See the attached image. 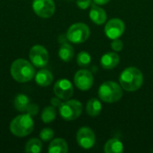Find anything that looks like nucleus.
Wrapping results in <instances>:
<instances>
[{
    "mask_svg": "<svg viewBox=\"0 0 153 153\" xmlns=\"http://www.w3.org/2000/svg\"><path fill=\"white\" fill-rule=\"evenodd\" d=\"M91 31L87 24L83 22H76L71 25L66 32V38L72 43L79 44L86 41L90 37Z\"/></svg>",
    "mask_w": 153,
    "mask_h": 153,
    "instance_id": "obj_6",
    "label": "nucleus"
},
{
    "mask_svg": "<svg viewBox=\"0 0 153 153\" xmlns=\"http://www.w3.org/2000/svg\"><path fill=\"white\" fill-rule=\"evenodd\" d=\"M75 86L81 91H88L93 85V75L86 69H81L74 74V77Z\"/></svg>",
    "mask_w": 153,
    "mask_h": 153,
    "instance_id": "obj_10",
    "label": "nucleus"
},
{
    "mask_svg": "<svg viewBox=\"0 0 153 153\" xmlns=\"http://www.w3.org/2000/svg\"><path fill=\"white\" fill-rule=\"evenodd\" d=\"M34 129V122L29 114H23L14 117L10 124L11 133L18 137H25Z\"/></svg>",
    "mask_w": 153,
    "mask_h": 153,
    "instance_id": "obj_3",
    "label": "nucleus"
},
{
    "mask_svg": "<svg viewBox=\"0 0 153 153\" xmlns=\"http://www.w3.org/2000/svg\"><path fill=\"white\" fill-rule=\"evenodd\" d=\"M55 95L63 100H69L74 94V87L67 79H60L54 85Z\"/></svg>",
    "mask_w": 153,
    "mask_h": 153,
    "instance_id": "obj_12",
    "label": "nucleus"
},
{
    "mask_svg": "<svg viewBox=\"0 0 153 153\" xmlns=\"http://www.w3.org/2000/svg\"><path fill=\"white\" fill-rule=\"evenodd\" d=\"M89 15L91 20L97 25H101L105 23L107 20V13L105 12V10L97 5L91 7Z\"/></svg>",
    "mask_w": 153,
    "mask_h": 153,
    "instance_id": "obj_14",
    "label": "nucleus"
},
{
    "mask_svg": "<svg viewBox=\"0 0 153 153\" xmlns=\"http://www.w3.org/2000/svg\"><path fill=\"white\" fill-rule=\"evenodd\" d=\"M54 137V131L51 128H44L39 133V138L44 142L51 141Z\"/></svg>",
    "mask_w": 153,
    "mask_h": 153,
    "instance_id": "obj_24",
    "label": "nucleus"
},
{
    "mask_svg": "<svg viewBox=\"0 0 153 153\" xmlns=\"http://www.w3.org/2000/svg\"><path fill=\"white\" fill-rule=\"evenodd\" d=\"M56 116V111L55 107L48 106L43 109V111L41 113V120L46 124L50 123L53 120H55Z\"/></svg>",
    "mask_w": 153,
    "mask_h": 153,
    "instance_id": "obj_22",
    "label": "nucleus"
},
{
    "mask_svg": "<svg viewBox=\"0 0 153 153\" xmlns=\"http://www.w3.org/2000/svg\"><path fill=\"white\" fill-rule=\"evenodd\" d=\"M119 56L115 52H108L100 58V65L104 69L110 70L119 64Z\"/></svg>",
    "mask_w": 153,
    "mask_h": 153,
    "instance_id": "obj_13",
    "label": "nucleus"
},
{
    "mask_svg": "<svg viewBox=\"0 0 153 153\" xmlns=\"http://www.w3.org/2000/svg\"><path fill=\"white\" fill-rule=\"evenodd\" d=\"M119 82L121 87L126 91H135L139 90L143 82V73L136 67L130 66L125 69L120 76Z\"/></svg>",
    "mask_w": 153,
    "mask_h": 153,
    "instance_id": "obj_1",
    "label": "nucleus"
},
{
    "mask_svg": "<svg viewBox=\"0 0 153 153\" xmlns=\"http://www.w3.org/2000/svg\"><path fill=\"white\" fill-rule=\"evenodd\" d=\"M98 94L102 101L107 103H114L122 98L123 88L115 82L107 81L100 86Z\"/></svg>",
    "mask_w": 153,
    "mask_h": 153,
    "instance_id": "obj_4",
    "label": "nucleus"
},
{
    "mask_svg": "<svg viewBox=\"0 0 153 153\" xmlns=\"http://www.w3.org/2000/svg\"><path fill=\"white\" fill-rule=\"evenodd\" d=\"M51 103L53 105V107H59L61 105V101H60V99L56 97V98H53L51 100Z\"/></svg>",
    "mask_w": 153,
    "mask_h": 153,
    "instance_id": "obj_28",
    "label": "nucleus"
},
{
    "mask_svg": "<svg viewBox=\"0 0 153 153\" xmlns=\"http://www.w3.org/2000/svg\"><path fill=\"white\" fill-rule=\"evenodd\" d=\"M111 48H112V49H113L114 51L119 52V51H121V50L123 49V48H124V43H123V41H122L121 39H119V38H118V39H113V41L111 42Z\"/></svg>",
    "mask_w": 153,
    "mask_h": 153,
    "instance_id": "obj_25",
    "label": "nucleus"
},
{
    "mask_svg": "<svg viewBox=\"0 0 153 153\" xmlns=\"http://www.w3.org/2000/svg\"><path fill=\"white\" fill-rule=\"evenodd\" d=\"M110 0H93V2L96 4H99V5H103V4H106L109 2Z\"/></svg>",
    "mask_w": 153,
    "mask_h": 153,
    "instance_id": "obj_29",
    "label": "nucleus"
},
{
    "mask_svg": "<svg viewBox=\"0 0 153 153\" xmlns=\"http://www.w3.org/2000/svg\"><path fill=\"white\" fill-rule=\"evenodd\" d=\"M91 0H77L76 1L77 6L82 10L87 9L91 5Z\"/></svg>",
    "mask_w": 153,
    "mask_h": 153,
    "instance_id": "obj_26",
    "label": "nucleus"
},
{
    "mask_svg": "<svg viewBox=\"0 0 153 153\" xmlns=\"http://www.w3.org/2000/svg\"><path fill=\"white\" fill-rule=\"evenodd\" d=\"M48 152L49 153H66L68 152L67 143L62 138H56L51 141Z\"/></svg>",
    "mask_w": 153,
    "mask_h": 153,
    "instance_id": "obj_16",
    "label": "nucleus"
},
{
    "mask_svg": "<svg viewBox=\"0 0 153 153\" xmlns=\"http://www.w3.org/2000/svg\"><path fill=\"white\" fill-rule=\"evenodd\" d=\"M30 59L35 67L42 68L47 65L49 56L48 50L41 45H35L30 50Z\"/></svg>",
    "mask_w": 153,
    "mask_h": 153,
    "instance_id": "obj_8",
    "label": "nucleus"
},
{
    "mask_svg": "<svg viewBox=\"0 0 153 153\" xmlns=\"http://www.w3.org/2000/svg\"><path fill=\"white\" fill-rule=\"evenodd\" d=\"M42 151V143L39 139L31 138L25 145V152L30 153H39Z\"/></svg>",
    "mask_w": 153,
    "mask_h": 153,
    "instance_id": "obj_21",
    "label": "nucleus"
},
{
    "mask_svg": "<svg viewBox=\"0 0 153 153\" xmlns=\"http://www.w3.org/2000/svg\"><path fill=\"white\" fill-rule=\"evenodd\" d=\"M26 112L30 116L33 117V116H35V115L38 114V112H39V107L36 104H30L29 107H28V108H27V110H26Z\"/></svg>",
    "mask_w": 153,
    "mask_h": 153,
    "instance_id": "obj_27",
    "label": "nucleus"
},
{
    "mask_svg": "<svg viewBox=\"0 0 153 153\" xmlns=\"http://www.w3.org/2000/svg\"><path fill=\"white\" fill-rule=\"evenodd\" d=\"M10 73L13 79L18 82H30L35 76L34 65L23 58H18L13 62Z\"/></svg>",
    "mask_w": 153,
    "mask_h": 153,
    "instance_id": "obj_2",
    "label": "nucleus"
},
{
    "mask_svg": "<svg viewBox=\"0 0 153 153\" xmlns=\"http://www.w3.org/2000/svg\"><path fill=\"white\" fill-rule=\"evenodd\" d=\"M32 9L39 17L47 19L55 13L56 5L53 0H33Z\"/></svg>",
    "mask_w": 153,
    "mask_h": 153,
    "instance_id": "obj_7",
    "label": "nucleus"
},
{
    "mask_svg": "<svg viewBox=\"0 0 153 153\" xmlns=\"http://www.w3.org/2000/svg\"><path fill=\"white\" fill-rule=\"evenodd\" d=\"M91 55L86 51H81L77 56V64L82 67L88 66L91 64Z\"/></svg>",
    "mask_w": 153,
    "mask_h": 153,
    "instance_id": "obj_23",
    "label": "nucleus"
},
{
    "mask_svg": "<svg viewBox=\"0 0 153 153\" xmlns=\"http://www.w3.org/2000/svg\"><path fill=\"white\" fill-rule=\"evenodd\" d=\"M14 108L19 112H26L29 105H30V99L25 94H18L13 100Z\"/></svg>",
    "mask_w": 153,
    "mask_h": 153,
    "instance_id": "obj_20",
    "label": "nucleus"
},
{
    "mask_svg": "<svg viewBox=\"0 0 153 153\" xmlns=\"http://www.w3.org/2000/svg\"><path fill=\"white\" fill-rule=\"evenodd\" d=\"M82 112V105L79 100H67L59 106V114L66 121L77 119Z\"/></svg>",
    "mask_w": 153,
    "mask_h": 153,
    "instance_id": "obj_5",
    "label": "nucleus"
},
{
    "mask_svg": "<svg viewBox=\"0 0 153 153\" xmlns=\"http://www.w3.org/2000/svg\"><path fill=\"white\" fill-rule=\"evenodd\" d=\"M58 56L62 61L70 62L74 56V49L70 44L64 43L61 45V47L58 50Z\"/></svg>",
    "mask_w": 153,
    "mask_h": 153,
    "instance_id": "obj_18",
    "label": "nucleus"
},
{
    "mask_svg": "<svg viewBox=\"0 0 153 153\" xmlns=\"http://www.w3.org/2000/svg\"><path fill=\"white\" fill-rule=\"evenodd\" d=\"M76 140L78 144L85 149H91L94 146L96 137L94 132L89 127H82L78 130L76 134Z\"/></svg>",
    "mask_w": 153,
    "mask_h": 153,
    "instance_id": "obj_11",
    "label": "nucleus"
},
{
    "mask_svg": "<svg viewBox=\"0 0 153 153\" xmlns=\"http://www.w3.org/2000/svg\"><path fill=\"white\" fill-rule=\"evenodd\" d=\"M126 30L125 22L118 18H113L109 20L105 26L106 36L110 39H115L120 38Z\"/></svg>",
    "mask_w": 153,
    "mask_h": 153,
    "instance_id": "obj_9",
    "label": "nucleus"
},
{
    "mask_svg": "<svg viewBox=\"0 0 153 153\" xmlns=\"http://www.w3.org/2000/svg\"><path fill=\"white\" fill-rule=\"evenodd\" d=\"M101 109H102V105L98 99L93 98L87 102L86 112L90 117H95L99 116L101 112Z\"/></svg>",
    "mask_w": 153,
    "mask_h": 153,
    "instance_id": "obj_17",
    "label": "nucleus"
},
{
    "mask_svg": "<svg viewBox=\"0 0 153 153\" xmlns=\"http://www.w3.org/2000/svg\"><path fill=\"white\" fill-rule=\"evenodd\" d=\"M124 151L123 143L117 138L108 140L104 147V152L106 153H121Z\"/></svg>",
    "mask_w": 153,
    "mask_h": 153,
    "instance_id": "obj_19",
    "label": "nucleus"
},
{
    "mask_svg": "<svg viewBox=\"0 0 153 153\" xmlns=\"http://www.w3.org/2000/svg\"><path fill=\"white\" fill-rule=\"evenodd\" d=\"M53 74L50 71L47 69H42L39 71L35 75V82L41 87H47L50 85L53 82Z\"/></svg>",
    "mask_w": 153,
    "mask_h": 153,
    "instance_id": "obj_15",
    "label": "nucleus"
}]
</instances>
